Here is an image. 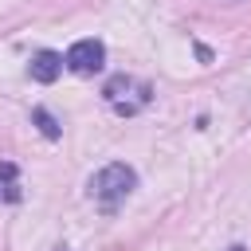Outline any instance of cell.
Masks as SVG:
<instances>
[{"mask_svg":"<svg viewBox=\"0 0 251 251\" xmlns=\"http://www.w3.org/2000/svg\"><path fill=\"white\" fill-rule=\"evenodd\" d=\"M59 75H63V55L59 51H39L31 59V78L35 82H55Z\"/></svg>","mask_w":251,"mask_h":251,"instance_id":"277c9868","label":"cell"},{"mask_svg":"<svg viewBox=\"0 0 251 251\" xmlns=\"http://www.w3.org/2000/svg\"><path fill=\"white\" fill-rule=\"evenodd\" d=\"M106 63V47L98 39H78L67 55H63V67L75 71V75H98Z\"/></svg>","mask_w":251,"mask_h":251,"instance_id":"3957f363","label":"cell"},{"mask_svg":"<svg viewBox=\"0 0 251 251\" xmlns=\"http://www.w3.org/2000/svg\"><path fill=\"white\" fill-rule=\"evenodd\" d=\"M133 188H137V173H133L129 165H122V161H114V165H106V169H98V173L90 176V196H94V204L106 208V212H114Z\"/></svg>","mask_w":251,"mask_h":251,"instance_id":"6da1fadb","label":"cell"},{"mask_svg":"<svg viewBox=\"0 0 251 251\" xmlns=\"http://www.w3.org/2000/svg\"><path fill=\"white\" fill-rule=\"evenodd\" d=\"M231 251H243V247H231Z\"/></svg>","mask_w":251,"mask_h":251,"instance_id":"52a82bcc","label":"cell"},{"mask_svg":"<svg viewBox=\"0 0 251 251\" xmlns=\"http://www.w3.org/2000/svg\"><path fill=\"white\" fill-rule=\"evenodd\" d=\"M31 118H35V126L43 129V137H59V122H55V118H51V114H47L43 106H39V110H35Z\"/></svg>","mask_w":251,"mask_h":251,"instance_id":"8992f818","label":"cell"},{"mask_svg":"<svg viewBox=\"0 0 251 251\" xmlns=\"http://www.w3.org/2000/svg\"><path fill=\"white\" fill-rule=\"evenodd\" d=\"M0 196H4V200H20V184H16V165H0Z\"/></svg>","mask_w":251,"mask_h":251,"instance_id":"5b68a950","label":"cell"},{"mask_svg":"<svg viewBox=\"0 0 251 251\" xmlns=\"http://www.w3.org/2000/svg\"><path fill=\"white\" fill-rule=\"evenodd\" d=\"M102 98H106V106H110L114 114L133 118V114H141V110L149 106L153 86H149L145 78H137V75H114V78L102 86Z\"/></svg>","mask_w":251,"mask_h":251,"instance_id":"7a4b0ae2","label":"cell"}]
</instances>
